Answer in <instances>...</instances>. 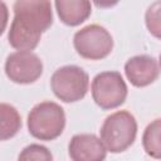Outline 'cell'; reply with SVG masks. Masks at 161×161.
I'll return each mask as SVG.
<instances>
[{
	"label": "cell",
	"mask_w": 161,
	"mask_h": 161,
	"mask_svg": "<svg viewBox=\"0 0 161 161\" xmlns=\"http://www.w3.org/2000/svg\"><path fill=\"white\" fill-rule=\"evenodd\" d=\"M43 73V63L33 52H14L5 60L6 77L19 84H29L35 82Z\"/></svg>",
	"instance_id": "obj_7"
},
{
	"label": "cell",
	"mask_w": 161,
	"mask_h": 161,
	"mask_svg": "<svg viewBox=\"0 0 161 161\" xmlns=\"http://www.w3.org/2000/svg\"><path fill=\"white\" fill-rule=\"evenodd\" d=\"M160 8H161V3L156 1L151 6H148V9L146 11L147 29L156 38H160Z\"/></svg>",
	"instance_id": "obj_14"
},
{
	"label": "cell",
	"mask_w": 161,
	"mask_h": 161,
	"mask_svg": "<svg viewBox=\"0 0 161 161\" xmlns=\"http://www.w3.org/2000/svg\"><path fill=\"white\" fill-rule=\"evenodd\" d=\"M18 161H53V155L48 147L39 143H31L20 151Z\"/></svg>",
	"instance_id": "obj_13"
},
{
	"label": "cell",
	"mask_w": 161,
	"mask_h": 161,
	"mask_svg": "<svg viewBox=\"0 0 161 161\" xmlns=\"http://www.w3.org/2000/svg\"><path fill=\"white\" fill-rule=\"evenodd\" d=\"M73 44L82 58L99 60L109 55L112 52L113 38L104 26L91 24L74 34Z\"/></svg>",
	"instance_id": "obj_5"
},
{
	"label": "cell",
	"mask_w": 161,
	"mask_h": 161,
	"mask_svg": "<svg viewBox=\"0 0 161 161\" xmlns=\"http://www.w3.org/2000/svg\"><path fill=\"white\" fill-rule=\"evenodd\" d=\"M68 153L72 161H104L107 150L96 135L79 133L70 138Z\"/></svg>",
	"instance_id": "obj_9"
},
{
	"label": "cell",
	"mask_w": 161,
	"mask_h": 161,
	"mask_svg": "<svg viewBox=\"0 0 161 161\" xmlns=\"http://www.w3.org/2000/svg\"><path fill=\"white\" fill-rule=\"evenodd\" d=\"M99 135V140L107 151L112 153L123 152L136 140V118L128 111H117L103 121Z\"/></svg>",
	"instance_id": "obj_3"
},
{
	"label": "cell",
	"mask_w": 161,
	"mask_h": 161,
	"mask_svg": "<svg viewBox=\"0 0 161 161\" xmlns=\"http://www.w3.org/2000/svg\"><path fill=\"white\" fill-rule=\"evenodd\" d=\"M54 5L59 19L69 26L86 21L92 11V5L87 0H57Z\"/></svg>",
	"instance_id": "obj_10"
},
{
	"label": "cell",
	"mask_w": 161,
	"mask_h": 161,
	"mask_svg": "<svg viewBox=\"0 0 161 161\" xmlns=\"http://www.w3.org/2000/svg\"><path fill=\"white\" fill-rule=\"evenodd\" d=\"M26 125L33 137L40 141L55 140L65 127L64 109L52 101L40 102L29 112Z\"/></svg>",
	"instance_id": "obj_2"
},
{
	"label": "cell",
	"mask_w": 161,
	"mask_h": 161,
	"mask_svg": "<svg viewBox=\"0 0 161 161\" xmlns=\"http://www.w3.org/2000/svg\"><path fill=\"white\" fill-rule=\"evenodd\" d=\"M125 74L135 87H146L153 83L160 74L158 62L151 55H135L125 64Z\"/></svg>",
	"instance_id": "obj_8"
},
{
	"label": "cell",
	"mask_w": 161,
	"mask_h": 161,
	"mask_svg": "<svg viewBox=\"0 0 161 161\" xmlns=\"http://www.w3.org/2000/svg\"><path fill=\"white\" fill-rule=\"evenodd\" d=\"M89 77L78 65H64L58 68L52 78L50 87L57 98L70 103L84 98L88 92Z\"/></svg>",
	"instance_id": "obj_4"
},
{
	"label": "cell",
	"mask_w": 161,
	"mask_h": 161,
	"mask_svg": "<svg viewBox=\"0 0 161 161\" xmlns=\"http://www.w3.org/2000/svg\"><path fill=\"white\" fill-rule=\"evenodd\" d=\"M21 128L18 109L9 103H0V141L14 137Z\"/></svg>",
	"instance_id": "obj_11"
},
{
	"label": "cell",
	"mask_w": 161,
	"mask_h": 161,
	"mask_svg": "<svg viewBox=\"0 0 161 161\" xmlns=\"http://www.w3.org/2000/svg\"><path fill=\"white\" fill-rule=\"evenodd\" d=\"M160 132H161V119L156 118L146 127L142 136V145L146 153L156 160L161 157Z\"/></svg>",
	"instance_id": "obj_12"
},
{
	"label": "cell",
	"mask_w": 161,
	"mask_h": 161,
	"mask_svg": "<svg viewBox=\"0 0 161 161\" xmlns=\"http://www.w3.org/2000/svg\"><path fill=\"white\" fill-rule=\"evenodd\" d=\"M8 20H9V10H8V6H6V4L4 1H0V35L6 29Z\"/></svg>",
	"instance_id": "obj_15"
},
{
	"label": "cell",
	"mask_w": 161,
	"mask_h": 161,
	"mask_svg": "<svg viewBox=\"0 0 161 161\" xmlns=\"http://www.w3.org/2000/svg\"><path fill=\"white\" fill-rule=\"evenodd\" d=\"M13 9L14 19L8 31V42L18 52H31L53 23L52 4L47 0H18Z\"/></svg>",
	"instance_id": "obj_1"
},
{
	"label": "cell",
	"mask_w": 161,
	"mask_h": 161,
	"mask_svg": "<svg viewBox=\"0 0 161 161\" xmlns=\"http://www.w3.org/2000/svg\"><path fill=\"white\" fill-rule=\"evenodd\" d=\"M92 97L102 109H113L125 103L128 93L127 84L118 72L98 73L92 80Z\"/></svg>",
	"instance_id": "obj_6"
}]
</instances>
